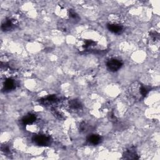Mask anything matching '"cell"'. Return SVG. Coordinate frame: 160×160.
<instances>
[{
  "label": "cell",
  "mask_w": 160,
  "mask_h": 160,
  "mask_svg": "<svg viewBox=\"0 0 160 160\" xmlns=\"http://www.w3.org/2000/svg\"><path fill=\"white\" fill-rule=\"evenodd\" d=\"M122 65V62L117 58H111L109 59L106 63L108 69L112 72L119 70Z\"/></svg>",
  "instance_id": "1"
},
{
  "label": "cell",
  "mask_w": 160,
  "mask_h": 160,
  "mask_svg": "<svg viewBox=\"0 0 160 160\" xmlns=\"http://www.w3.org/2000/svg\"><path fill=\"white\" fill-rule=\"evenodd\" d=\"M32 141L37 145L46 146L50 143L51 138L45 134H38L33 137Z\"/></svg>",
  "instance_id": "2"
},
{
  "label": "cell",
  "mask_w": 160,
  "mask_h": 160,
  "mask_svg": "<svg viewBox=\"0 0 160 160\" xmlns=\"http://www.w3.org/2000/svg\"><path fill=\"white\" fill-rule=\"evenodd\" d=\"M108 29L115 34H119L123 30V27L122 25L118 23H111L108 25Z\"/></svg>",
  "instance_id": "3"
},
{
  "label": "cell",
  "mask_w": 160,
  "mask_h": 160,
  "mask_svg": "<svg viewBox=\"0 0 160 160\" xmlns=\"http://www.w3.org/2000/svg\"><path fill=\"white\" fill-rule=\"evenodd\" d=\"M36 119V117L34 114H29L23 117V118L22 119V124L26 125H30L34 123Z\"/></svg>",
  "instance_id": "4"
},
{
  "label": "cell",
  "mask_w": 160,
  "mask_h": 160,
  "mask_svg": "<svg viewBox=\"0 0 160 160\" xmlns=\"http://www.w3.org/2000/svg\"><path fill=\"white\" fill-rule=\"evenodd\" d=\"M87 140L90 144L96 145V144H98L99 143H100L101 138V136L98 134H91L88 136Z\"/></svg>",
  "instance_id": "5"
},
{
  "label": "cell",
  "mask_w": 160,
  "mask_h": 160,
  "mask_svg": "<svg viewBox=\"0 0 160 160\" xmlns=\"http://www.w3.org/2000/svg\"><path fill=\"white\" fill-rule=\"evenodd\" d=\"M16 87V82L11 78H8L4 81V88L6 91H10L14 89Z\"/></svg>",
  "instance_id": "6"
},
{
  "label": "cell",
  "mask_w": 160,
  "mask_h": 160,
  "mask_svg": "<svg viewBox=\"0 0 160 160\" xmlns=\"http://www.w3.org/2000/svg\"><path fill=\"white\" fill-rule=\"evenodd\" d=\"M69 18L72 19L73 21H78V19H79V16L78 15V14L74 11H69Z\"/></svg>",
  "instance_id": "7"
}]
</instances>
